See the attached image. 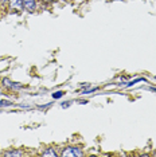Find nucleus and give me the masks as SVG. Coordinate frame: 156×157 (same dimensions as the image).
Instances as JSON below:
<instances>
[{
	"instance_id": "nucleus-1",
	"label": "nucleus",
	"mask_w": 156,
	"mask_h": 157,
	"mask_svg": "<svg viewBox=\"0 0 156 157\" xmlns=\"http://www.w3.org/2000/svg\"><path fill=\"white\" fill-rule=\"evenodd\" d=\"M77 156H82V152L78 148H66L62 152V157H77Z\"/></svg>"
},
{
	"instance_id": "nucleus-2",
	"label": "nucleus",
	"mask_w": 156,
	"mask_h": 157,
	"mask_svg": "<svg viewBox=\"0 0 156 157\" xmlns=\"http://www.w3.org/2000/svg\"><path fill=\"white\" fill-rule=\"evenodd\" d=\"M23 6L27 11H34L35 10V0H23Z\"/></svg>"
},
{
	"instance_id": "nucleus-3",
	"label": "nucleus",
	"mask_w": 156,
	"mask_h": 157,
	"mask_svg": "<svg viewBox=\"0 0 156 157\" xmlns=\"http://www.w3.org/2000/svg\"><path fill=\"white\" fill-rule=\"evenodd\" d=\"M11 8L22 10L23 8V0H11Z\"/></svg>"
},
{
	"instance_id": "nucleus-4",
	"label": "nucleus",
	"mask_w": 156,
	"mask_h": 157,
	"mask_svg": "<svg viewBox=\"0 0 156 157\" xmlns=\"http://www.w3.org/2000/svg\"><path fill=\"white\" fill-rule=\"evenodd\" d=\"M43 157H47V156H51V157H55L57 156V153L53 151V149H47L46 152H43V155H42Z\"/></svg>"
},
{
	"instance_id": "nucleus-5",
	"label": "nucleus",
	"mask_w": 156,
	"mask_h": 157,
	"mask_svg": "<svg viewBox=\"0 0 156 157\" xmlns=\"http://www.w3.org/2000/svg\"><path fill=\"white\" fill-rule=\"evenodd\" d=\"M7 157H11V156H22V152H16V151H12V152H7L6 153Z\"/></svg>"
},
{
	"instance_id": "nucleus-6",
	"label": "nucleus",
	"mask_w": 156,
	"mask_h": 157,
	"mask_svg": "<svg viewBox=\"0 0 156 157\" xmlns=\"http://www.w3.org/2000/svg\"><path fill=\"white\" fill-rule=\"evenodd\" d=\"M11 105V102L8 101H0V108H6V106H10Z\"/></svg>"
},
{
	"instance_id": "nucleus-7",
	"label": "nucleus",
	"mask_w": 156,
	"mask_h": 157,
	"mask_svg": "<svg viewBox=\"0 0 156 157\" xmlns=\"http://www.w3.org/2000/svg\"><path fill=\"white\" fill-rule=\"evenodd\" d=\"M140 81H144L143 78H139V79H135V81H132V82H129L127 86H132V85H135V83H137V82H140Z\"/></svg>"
},
{
	"instance_id": "nucleus-8",
	"label": "nucleus",
	"mask_w": 156,
	"mask_h": 157,
	"mask_svg": "<svg viewBox=\"0 0 156 157\" xmlns=\"http://www.w3.org/2000/svg\"><path fill=\"white\" fill-rule=\"evenodd\" d=\"M62 95H63L62 91H57V93H54V95H53V97H54V98H61Z\"/></svg>"
},
{
	"instance_id": "nucleus-9",
	"label": "nucleus",
	"mask_w": 156,
	"mask_h": 157,
	"mask_svg": "<svg viewBox=\"0 0 156 157\" xmlns=\"http://www.w3.org/2000/svg\"><path fill=\"white\" fill-rule=\"evenodd\" d=\"M2 2H3V3H4V2H7V0H2Z\"/></svg>"
}]
</instances>
